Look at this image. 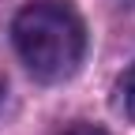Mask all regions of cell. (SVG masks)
Returning <instances> with one entry per match:
<instances>
[{"label": "cell", "instance_id": "1", "mask_svg": "<svg viewBox=\"0 0 135 135\" xmlns=\"http://www.w3.org/2000/svg\"><path fill=\"white\" fill-rule=\"evenodd\" d=\"M15 53L26 71L41 83H64L79 71L86 53V26L79 11L64 0H38L26 4L11 23Z\"/></svg>", "mask_w": 135, "mask_h": 135}, {"label": "cell", "instance_id": "2", "mask_svg": "<svg viewBox=\"0 0 135 135\" xmlns=\"http://www.w3.org/2000/svg\"><path fill=\"white\" fill-rule=\"evenodd\" d=\"M116 109H120L128 120H135V64L120 75V83H116Z\"/></svg>", "mask_w": 135, "mask_h": 135}, {"label": "cell", "instance_id": "3", "mask_svg": "<svg viewBox=\"0 0 135 135\" xmlns=\"http://www.w3.org/2000/svg\"><path fill=\"white\" fill-rule=\"evenodd\" d=\"M64 135H105L101 128H94V124H75V128H68Z\"/></svg>", "mask_w": 135, "mask_h": 135}]
</instances>
